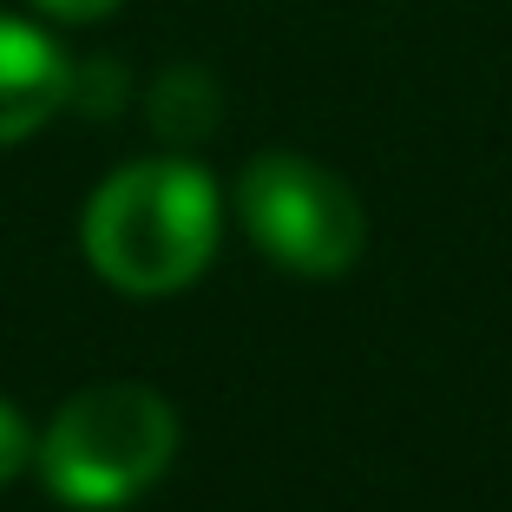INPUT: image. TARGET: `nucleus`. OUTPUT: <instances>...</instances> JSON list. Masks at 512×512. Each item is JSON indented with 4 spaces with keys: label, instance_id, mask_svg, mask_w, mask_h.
<instances>
[{
    "label": "nucleus",
    "instance_id": "f257e3e1",
    "mask_svg": "<svg viewBox=\"0 0 512 512\" xmlns=\"http://www.w3.org/2000/svg\"><path fill=\"white\" fill-rule=\"evenodd\" d=\"M217 184L191 158H138L92 191L79 250L119 296H178L217 256Z\"/></svg>",
    "mask_w": 512,
    "mask_h": 512
},
{
    "label": "nucleus",
    "instance_id": "f03ea898",
    "mask_svg": "<svg viewBox=\"0 0 512 512\" xmlns=\"http://www.w3.org/2000/svg\"><path fill=\"white\" fill-rule=\"evenodd\" d=\"M178 453V414L158 388L145 381H106V388H79L73 401L46 421L33 440V467L46 493L73 512H119Z\"/></svg>",
    "mask_w": 512,
    "mask_h": 512
},
{
    "label": "nucleus",
    "instance_id": "7ed1b4c3",
    "mask_svg": "<svg viewBox=\"0 0 512 512\" xmlns=\"http://www.w3.org/2000/svg\"><path fill=\"white\" fill-rule=\"evenodd\" d=\"M237 211L250 224L256 250L276 256L296 276H342L368 243L362 197L348 191L329 165L296 158V151H270V158H256L243 171Z\"/></svg>",
    "mask_w": 512,
    "mask_h": 512
},
{
    "label": "nucleus",
    "instance_id": "20e7f679",
    "mask_svg": "<svg viewBox=\"0 0 512 512\" xmlns=\"http://www.w3.org/2000/svg\"><path fill=\"white\" fill-rule=\"evenodd\" d=\"M66 79H73V60L60 46L27 20L0 14V145H20L53 112H66Z\"/></svg>",
    "mask_w": 512,
    "mask_h": 512
},
{
    "label": "nucleus",
    "instance_id": "39448f33",
    "mask_svg": "<svg viewBox=\"0 0 512 512\" xmlns=\"http://www.w3.org/2000/svg\"><path fill=\"white\" fill-rule=\"evenodd\" d=\"M217 119H224V86H217V73H204V66H165V73L151 79V125H158V138H171V145H197V138H211Z\"/></svg>",
    "mask_w": 512,
    "mask_h": 512
},
{
    "label": "nucleus",
    "instance_id": "423d86ee",
    "mask_svg": "<svg viewBox=\"0 0 512 512\" xmlns=\"http://www.w3.org/2000/svg\"><path fill=\"white\" fill-rule=\"evenodd\" d=\"M66 106H79L86 119H112L125 106V66L119 60H86L66 79Z\"/></svg>",
    "mask_w": 512,
    "mask_h": 512
},
{
    "label": "nucleus",
    "instance_id": "0eeeda50",
    "mask_svg": "<svg viewBox=\"0 0 512 512\" xmlns=\"http://www.w3.org/2000/svg\"><path fill=\"white\" fill-rule=\"evenodd\" d=\"M27 460H33V434H27V421H20L14 407L0 401V486L14 480V473H27Z\"/></svg>",
    "mask_w": 512,
    "mask_h": 512
},
{
    "label": "nucleus",
    "instance_id": "6e6552de",
    "mask_svg": "<svg viewBox=\"0 0 512 512\" xmlns=\"http://www.w3.org/2000/svg\"><path fill=\"white\" fill-rule=\"evenodd\" d=\"M40 7H46L53 20H106L119 0H40Z\"/></svg>",
    "mask_w": 512,
    "mask_h": 512
}]
</instances>
